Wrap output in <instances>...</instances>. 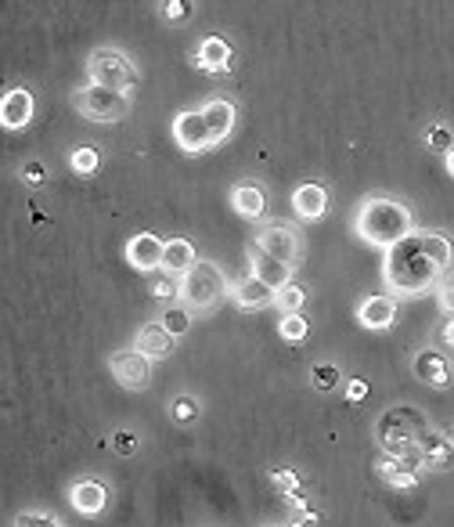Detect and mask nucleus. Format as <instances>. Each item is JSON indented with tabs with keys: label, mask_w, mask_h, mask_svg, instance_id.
Segmentation results:
<instances>
[{
	"label": "nucleus",
	"mask_w": 454,
	"mask_h": 527,
	"mask_svg": "<svg viewBox=\"0 0 454 527\" xmlns=\"http://www.w3.org/2000/svg\"><path fill=\"white\" fill-rule=\"evenodd\" d=\"M440 275L444 271L429 260V253L422 246V231H411L408 238H400L397 246L386 249L382 282L393 297H422V293L437 289Z\"/></svg>",
	"instance_id": "obj_1"
},
{
	"label": "nucleus",
	"mask_w": 454,
	"mask_h": 527,
	"mask_svg": "<svg viewBox=\"0 0 454 527\" xmlns=\"http://www.w3.org/2000/svg\"><path fill=\"white\" fill-rule=\"evenodd\" d=\"M354 231L361 235V242H368V246L389 249V246H397L400 238H408L415 231V217H411V210L400 199L371 196L354 213Z\"/></svg>",
	"instance_id": "obj_2"
},
{
	"label": "nucleus",
	"mask_w": 454,
	"mask_h": 527,
	"mask_svg": "<svg viewBox=\"0 0 454 527\" xmlns=\"http://www.w3.org/2000/svg\"><path fill=\"white\" fill-rule=\"evenodd\" d=\"M426 430H429L426 416H422L419 409H411V405H397V409L382 412L378 422H375V437H378L382 455L400 459V462H408L411 470H419V466H415V451H419V441H422Z\"/></svg>",
	"instance_id": "obj_3"
},
{
	"label": "nucleus",
	"mask_w": 454,
	"mask_h": 527,
	"mask_svg": "<svg viewBox=\"0 0 454 527\" xmlns=\"http://www.w3.org/2000/svg\"><path fill=\"white\" fill-rule=\"evenodd\" d=\"M177 293H181V304L195 315H209L224 297H227V279L217 264H206V260H195L177 282Z\"/></svg>",
	"instance_id": "obj_4"
},
{
	"label": "nucleus",
	"mask_w": 454,
	"mask_h": 527,
	"mask_svg": "<svg viewBox=\"0 0 454 527\" xmlns=\"http://www.w3.org/2000/svg\"><path fill=\"white\" fill-rule=\"evenodd\" d=\"M87 80L97 87H108V91H123L130 95L141 80L137 66L130 62V55H123L119 47H97L87 62Z\"/></svg>",
	"instance_id": "obj_5"
},
{
	"label": "nucleus",
	"mask_w": 454,
	"mask_h": 527,
	"mask_svg": "<svg viewBox=\"0 0 454 527\" xmlns=\"http://www.w3.org/2000/svg\"><path fill=\"white\" fill-rule=\"evenodd\" d=\"M73 108L91 119V123H116L130 112V95L123 91H108V87H97V84H87L73 95Z\"/></svg>",
	"instance_id": "obj_6"
},
{
	"label": "nucleus",
	"mask_w": 454,
	"mask_h": 527,
	"mask_svg": "<svg viewBox=\"0 0 454 527\" xmlns=\"http://www.w3.org/2000/svg\"><path fill=\"white\" fill-rule=\"evenodd\" d=\"M170 134H174V145H177L181 152H187V156H198V152H209V148H213L209 127H206V119H202V108L177 112Z\"/></svg>",
	"instance_id": "obj_7"
},
{
	"label": "nucleus",
	"mask_w": 454,
	"mask_h": 527,
	"mask_svg": "<svg viewBox=\"0 0 454 527\" xmlns=\"http://www.w3.org/2000/svg\"><path fill=\"white\" fill-rule=\"evenodd\" d=\"M108 369H112V380L123 390H145L152 383V361L141 350H134V347L130 350H116L112 361H108Z\"/></svg>",
	"instance_id": "obj_8"
},
{
	"label": "nucleus",
	"mask_w": 454,
	"mask_h": 527,
	"mask_svg": "<svg viewBox=\"0 0 454 527\" xmlns=\"http://www.w3.org/2000/svg\"><path fill=\"white\" fill-rule=\"evenodd\" d=\"M257 249L292 268V264L299 260V249H303V246H299V231H296L292 224L277 220V224H267V228L257 235Z\"/></svg>",
	"instance_id": "obj_9"
},
{
	"label": "nucleus",
	"mask_w": 454,
	"mask_h": 527,
	"mask_svg": "<svg viewBox=\"0 0 454 527\" xmlns=\"http://www.w3.org/2000/svg\"><path fill=\"white\" fill-rule=\"evenodd\" d=\"M415 466L419 473L422 470H433V473H444L454 466V441L437 433V430H426L422 441H419V451H415Z\"/></svg>",
	"instance_id": "obj_10"
},
{
	"label": "nucleus",
	"mask_w": 454,
	"mask_h": 527,
	"mask_svg": "<svg viewBox=\"0 0 454 527\" xmlns=\"http://www.w3.org/2000/svg\"><path fill=\"white\" fill-rule=\"evenodd\" d=\"M163 249H166V242H163L159 235L141 231V235H134V238L126 242V264H130L134 271H141V275L163 271Z\"/></svg>",
	"instance_id": "obj_11"
},
{
	"label": "nucleus",
	"mask_w": 454,
	"mask_h": 527,
	"mask_svg": "<svg viewBox=\"0 0 454 527\" xmlns=\"http://www.w3.org/2000/svg\"><path fill=\"white\" fill-rule=\"evenodd\" d=\"M33 112H36L33 91L11 87V91L0 98V127H4V130H25V127L33 123Z\"/></svg>",
	"instance_id": "obj_12"
},
{
	"label": "nucleus",
	"mask_w": 454,
	"mask_h": 527,
	"mask_svg": "<svg viewBox=\"0 0 454 527\" xmlns=\"http://www.w3.org/2000/svg\"><path fill=\"white\" fill-rule=\"evenodd\" d=\"M231 58H235V51H231V44H227L224 36H206V40L195 47V66H198L202 73H213V76L227 73V69H231Z\"/></svg>",
	"instance_id": "obj_13"
},
{
	"label": "nucleus",
	"mask_w": 454,
	"mask_h": 527,
	"mask_svg": "<svg viewBox=\"0 0 454 527\" xmlns=\"http://www.w3.org/2000/svg\"><path fill=\"white\" fill-rule=\"evenodd\" d=\"M69 502L80 517H101L105 506H108V492H105L101 481H76L69 488Z\"/></svg>",
	"instance_id": "obj_14"
},
{
	"label": "nucleus",
	"mask_w": 454,
	"mask_h": 527,
	"mask_svg": "<svg viewBox=\"0 0 454 527\" xmlns=\"http://www.w3.org/2000/svg\"><path fill=\"white\" fill-rule=\"evenodd\" d=\"M292 210H296L299 220H321V217L328 213V192H325V185H318V181L299 185V188L292 192Z\"/></svg>",
	"instance_id": "obj_15"
},
{
	"label": "nucleus",
	"mask_w": 454,
	"mask_h": 527,
	"mask_svg": "<svg viewBox=\"0 0 454 527\" xmlns=\"http://www.w3.org/2000/svg\"><path fill=\"white\" fill-rule=\"evenodd\" d=\"M415 376L437 390H448L451 387V365L440 350H419L415 354Z\"/></svg>",
	"instance_id": "obj_16"
},
{
	"label": "nucleus",
	"mask_w": 454,
	"mask_h": 527,
	"mask_svg": "<svg viewBox=\"0 0 454 527\" xmlns=\"http://www.w3.org/2000/svg\"><path fill=\"white\" fill-rule=\"evenodd\" d=\"M174 336L159 325V321H152V325H145L141 332H137V340H134V350H141L148 361H163V358H170L174 354Z\"/></svg>",
	"instance_id": "obj_17"
},
{
	"label": "nucleus",
	"mask_w": 454,
	"mask_h": 527,
	"mask_svg": "<svg viewBox=\"0 0 454 527\" xmlns=\"http://www.w3.org/2000/svg\"><path fill=\"white\" fill-rule=\"evenodd\" d=\"M202 119H206V127H209V141L220 145V141H227V134L235 130V106H231L227 98H209V102L202 106Z\"/></svg>",
	"instance_id": "obj_18"
},
{
	"label": "nucleus",
	"mask_w": 454,
	"mask_h": 527,
	"mask_svg": "<svg viewBox=\"0 0 454 527\" xmlns=\"http://www.w3.org/2000/svg\"><path fill=\"white\" fill-rule=\"evenodd\" d=\"M227 293H231V300H235L242 311H260V308H271L274 304V289L264 286L260 279H253V275L242 279V282H235Z\"/></svg>",
	"instance_id": "obj_19"
},
{
	"label": "nucleus",
	"mask_w": 454,
	"mask_h": 527,
	"mask_svg": "<svg viewBox=\"0 0 454 527\" xmlns=\"http://www.w3.org/2000/svg\"><path fill=\"white\" fill-rule=\"evenodd\" d=\"M358 321L371 332H382L397 321V297H371L358 308Z\"/></svg>",
	"instance_id": "obj_20"
},
{
	"label": "nucleus",
	"mask_w": 454,
	"mask_h": 527,
	"mask_svg": "<svg viewBox=\"0 0 454 527\" xmlns=\"http://www.w3.org/2000/svg\"><path fill=\"white\" fill-rule=\"evenodd\" d=\"M253 279H260L264 286H271L274 293L285 286V282H292V268L288 264H281V260H274L267 253H260L257 246H253V271H249Z\"/></svg>",
	"instance_id": "obj_21"
},
{
	"label": "nucleus",
	"mask_w": 454,
	"mask_h": 527,
	"mask_svg": "<svg viewBox=\"0 0 454 527\" xmlns=\"http://www.w3.org/2000/svg\"><path fill=\"white\" fill-rule=\"evenodd\" d=\"M231 207L238 217H246V220H260L264 210H267V196H264V188H257V185H235L231 188Z\"/></svg>",
	"instance_id": "obj_22"
},
{
	"label": "nucleus",
	"mask_w": 454,
	"mask_h": 527,
	"mask_svg": "<svg viewBox=\"0 0 454 527\" xmlns=\"http://www.w3.org/2000/svg\"><path fill=\"white\" fill-rule=\"evenodd\" d=\"M378 477H382L389 488H400V492L419 488V470H411L408 462L389 459V455H382V459H378Z\"/></svg>",
	"instance_id": "obj_23"
},
{
	"label": "nucleus",
	"mask_w": 454,
	"mask_h": 527,
	"mask_svg": "<svg viewBox=\"0 0 454 527\" xmlns=\"http://www.w3.org/2000/svg\"><path fill=\"white\" fill-rule=\"evenodd\" d=\"M195 260H198V253H195V246H191L187 238H170L166 249H163V271H166V275H177V279H181Z\"/></svg>",
	"instance_id": "obj_24"
},
{
	"label": "nucleus",
	"mask_w": 454,
	"mask_h": 527,
	"mask_svg": "<svg viewBox=\"0 0 454 527\" xmlns=\"http://www.w3.org/2000/svg\"><path fill=\"white\" fill-rule=\"evenodd\" d=\"M422 246H426L429 260H433L440 271H448V268H451L454 246H451V238H448L444 231H422Z\"/></svg>",
	"instance_id": "obj_25"
},
{
	"label": "nucleus",
	"mask_w": 454,
	"mask_h": 527,
	"mask_svg": "<svg viewBox=\"0 0 454 527\" xmlns=\"http://www.w3.org/2000/svg\"><path fill=\"white\" fill-rule=\"evenodd\" d=\"M274 304H277L281 315H299L303 304H307V289H303L299 282H285V286L274 293Z\"/></svg>",
	"instance_id": "obj_26"
},
{
	"label": "nucleus",
	"mask_w": 454,
	"mask_h": 527,
	"mask_svg": "<svg viewBox=\"0 0 454 527\" xmlns=\"http://www.w3.org/2000/svg\"><path fill=\"white\" fill-rule=\"evenodd\" d=\"M69 167H73V174H76V177H94V174H97V167H101V156H97V148H94V145H80V148H73Z\"/></svg>",
	"instance_id": "obj_27"
},
{
	"label": "nucleus",
	"mask_w": 454,
	"mask_h": 527,
	"mask_svg": "<svg viewBox=\"0 0 454 527\" xmlns=\"http://www.w3.org/2000/svg\"><path fill=\"white\" fill-rule=\"evenodd\" d=\"M159 325L177 340V336H184V332L191 329V311H187L184 304H170V308L163 311V318H159Z\"/></svg>",
	"instance_id": "obj_28"
},
{
	"label": "nucleus",
	"mask_w": 454,
	"mask_h": 527,
	"mask_svg": "<svg viewBox=\"0 0 454 527\" xmlns=\"http://www.w3.org/2000/svg\"><path fill=\"white\" fill-rule=\"evenodd\" d=\"M307 332H310V321L303 315H281V321H277V336L285 343H303Z\"/></svg>",
	"instance_id": "obj_29"
},
{
	"label": "nucleus",
	"mask_w": 454,
	"mask_h": 527,
	"mask_svg": "<svg viewBox=\"0 0 454 527\" xmlns=\"http://www.w3.org/2000/svg\"><path fill=\"white\" fill-rule=\"evenodd\" d=\"M426 145H429V152H440V156H448V152L454 148L451 127H444V123H433V127L426 130Z\"/></svg>",
	"instance_id": "obj_30"
},
{
	"label": "nucleus",
	"mask_w": 454,
	"mask_h": 527,
	"mask_svg": "<svg viewBox=\"0 0 454 527\" xmlns=\"http://www.w3.org/2000/svg\"><path fill=\"white\" fill-rule=\"evenodd\" d=\"M310 380H314V387H318V390H336V387H339V380H343V372H339L336 365H314Z\"/></svg>",
	"instance_id": "obj_31"
},
{
	"label": "nucleus",
	"mask_w": 454,
	"mask_h": 527,
	"mask_svg": "<svg viewBox=\"0 0 454 527\" xmlns=\"http://www.w3.org/2000/svg\"><path fill=\"white\" fill-rule=\"evenodd\" d=\"M191 7H195L191 0H163V4H159L163 18H166V22H174V25H181V22L191 18Z\"/></svg>",
	"instance_id": "obj_32"
},
{
	"label": "nucleus",
	"mask_w": 454,
	"mask_h": 527,
	"mask_svg": "<svg viewBox=\"0 0 454 527\" xmlns=\"http://www.w3.org/2000/svg\"><path fill=\"white\" fill-rule=\"evenodd\" d=\"M271 484L281 492V495H285V499H288V495H296V492H299V473H296V470H288V466H285V470H271Z\"/></svg>",
	"instance_id": "obj_33"
},
{
	"label": "nucleus",
	"mask_w": 454,
	"mask_h": 527,
	"mask_svg": "<svg viewBox=\"0 0 454 527\" xmlns=\"http://www.w3.org/2000/svg\"><path fill=\"white\" fill-rule=\"evenodd\" d=\"M15 527H66L58 517H47V513H36V510H25L15 517Z\"/></svg>",
	"instance_id": "obj_34"
},
{
	"label": "nucleus",
	"mask_w": 454,
	"mask_h": 527,
	"mask_svg": "<svg viewBox=\"0 0 454 527\" xmlns=\"http://www.w3.org/2000/svg\"><path fill=\"white\" fill-rule=\"evenodd\" d=\"M112 448H116L119 455H134V451L141 448V437L130 433V430H119V433H112Z\"/></svg>",
	"instance_id": "obj_35"
},
{
	"label": "nucleus",
	"mask_w": 454,
	"mask_h": 527,
	"mask_svg": "<svg viewBox=\"0 0 454 527\" xmlns=\"http://www.w3.org/2000/svg\"><path fill=\"white\" fill-rule=\"evenodd\" d=\"M174 293H177L174 279H170L166 271H163V275H159V271H152V297H159V300H170Z\"/></svg>",
	"instance_id": "obj_36"
},
{
	"label": "nucleus",
	"mask_w": 454,
	"mask_h": 527,
	"mask_svg": "<svg viewBox=\"0 0 454 527\" xmlns=\"http://www.w3.org/2000/svg\"><path fill=\"white\" fill-rule=\"evenodd\" d=\"M174 420L195 422L198 420V401H195V398H177V401H174Z\"/></svg>",
	"instance_id": "obj_37"
},
{
	"label": "nucleus",
	"mask_w": 454,
	"mask_h": 527,
	"mask_svg": "<svg viewBox=\"0 0 454 527\" xmlns=\"http://www.w3.org/2000/svg\"><path fill=\"white\" fill-rule=\"evenodd\" d=\"M437 300L444 315H454V282H437Z\"/></svg>",
	"instance_id": "obj_38"
},
{
	"label": "nucleus",
	"mask_w": 454,
	"mask_h": 527,
	"mask_svg": "<svg viewBox=\"0 0 454 527\" xmlns=\"http://www.w3.org/2000/svg\"><path fill=\"white\" fill-rule=\"evenodd\" d=\"M22 177H25V185L36 188V185L47 181V170H44V163H25V167H22Z\"/></svg>",
	"instance_id": "obj_39"
},
{
	"label": "nucleus",
	"mask_w": 454,
	"mask_h": 527,
	"mask_svg": "<svg viewBox=\"0 0 454 527\" xmlns=\"http://www.w3.org/2000/svg\"><path fill=\"white\" fill-rule=\"evenodd\" d=\"M347 398H350V401H364V398H368V383H364V380H354V383L347 387Z\"/></svg>",
	"instance_id": "obj_40"
},
{
	"label": "nucleus",
	"mask_w": 454,
	"mask_h": 527,
	"mask_svg": "<svg viewBox=\"0 0 454 527\" xmlns=\"http://www.w3.org/2000/svg\"><path fill=\"white\" fill-rule=\"evenodd\" d=\"M440 343H444V347H448V350L454 354V315H451V321L440 329Z\"/></svg>",
	"instance_id": "obj_41"
},
{
	"label": "nucleus",
	"mask_w": 454,
	"mask_h": 527,
	"mask_svg": "<svg viewBox=\"0 0 454 527\" xmlns=\"http://www.w3.org/2000/svg\"><path fill=\"white\" fill-rule=\"evenodd\" d=\"M444 163H448V174H451V177H454V148H451V152H448V156H444Z\"/></svg>",
	"instance_id": "obj_42"
},
{
	"label": "nucleus",
	"mask_w": 454,
	"mask_h": 527,
	"mask_svg": "<svg viewBox=\"0 0 454 527\" xmlns=\"http://www.w3.org/2000/svg\"><path fill=\"white\" fill-rule=\"evenodd\" d=\"M267 527H277V524H267Z\"/></svg>",
	"instance_id": "obj_43"
}]
</instances>
